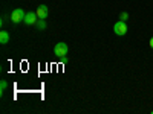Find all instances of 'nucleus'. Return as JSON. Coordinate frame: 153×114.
I'll return each instance as SVG.
<instances>
[{"label":"nucleus","mask_w":153,"mask_h":114,"mask_svg":"<svg viewBox=\"0 0 153 114\" xmlns=\"http://www.w3.org/2000/svg\"><path fill=\"white\" fill-rule=\"evenodd\" d=\"M152 114H153V111H152Z\"/></svg>","instance_id":"nucleus-12"},{"label":"nucleus","mask_w":153,"mask_h":114,"mask_svg":"<svg viewBox=\"0 0 153 114\" xmlns=\"http://www.w3.org/2000/svg\"><path fill=\"white\" fill-rule=\"evenodd\" d=\"M68 52H69V46H68L65 41H60V43H57V44L54 46V53H55V56H58V58L66 56Z\"/></svg>","instance_id":"nucleus-1"},{"label":"nucleus","mask_w":153,"mask_h":114,"mask_svg":"<svg viewBox=\"0 0 153 114\" xmlns=\"http://www.w3.org/2000/svg\"><path fill=\"white\" fill-rule=\"evenodd\" d=\"M9 17H11V21H12V23L17 24V23H20V21L25 20V17H26V12H25L22 8H16L14 11L11 12Z\"/></svg>","instance_id":"nucleus-2"},{"label":"nucleus","mask_w":153,"mask_h":114,"mask_svg":"<svg viewBox=\"0 0 153 114\" xmlns=\"http://www.w3.org/2000/svg\"><path fill=\"white\" fill-rule=\"evenodd\" d=\"M35 26L38 31H45L46 29V20H42V18H38V21L35 23Z\"/></svg>","instance_id":"nucleus-7"},{"label":"nucleus","mask_w":153,"mask_h":114,"mask_svg":"<svg viewBox=\"0 0 153 114\" xmlns=\"http://www.w3.org/2000/svg\"><path fill=\"white\" fill-rule=\"evenodd\" d=\"M37 21H38L37 14H34V12H26V17H25V20H23L25 24H28V26H35Z\"/></svg>","instance_id":"nucleus-4"},{"label":"nucleus","mask_w":153,"mask_h":114,"mask_svg":"<svg viewBox=\"0 0 153 114\" xmlns=\"http://www.w3.org/2000/svg\"><path fill=\"white\" fill-rule=\"evenodd\" d=\"M61 62H63V64H66V62H68V58H66V56H61Z\"/></svg>","instance_id":"nucleus-10"},{"label":"nucleus","mask_w":153,"mask_h":114,"mask_svg":"<svg viewBox=\"0 0 153 114\" xmlns=\"http://www.w3.org/2000/svg\"><path fill=\"white\" fill-rule=\"evenodd\" d=\"M0 43L2 44H8L9 43V32H6V31L0 32Z\"/></svg>","instance_id":"nucleus-6"},{"label":"nucleus","mask_w":153,"mask_h":114,"mask_svg":"<svg viewBox=\"0 0 153 114\" xmlns=\"http://www.w3.org/2000/svg\"><path fill=\"white\" fill-rule=\"evenodd\" d=\"M35 14H37V17H38V18L46 20V18H48V14H49V9H48V6H46V5H40V6L37 8Z\"/></svg>","instance_id":"nucleus-5"},{"label":"nucleus","mask_w":153,"mask_h":114,"mask_svg":"<svg viewBox=\"0 0 153 114\" xmlns=\"http://www.w3.org/2000/svg\"><path fill=\"white\" fill-rule=\"evenodd\" d=\"M6 87H8V82L5 79H2V82H0V94H3V91L6 90Z\"/></svg>","instance_id":"nucleus-8"},{"label":"nucleus","mask_w":153,"mask_h":114,"mask_svg":"<svg viewBox=\"0 0 153 114\" xmlns=\"http://www.w3.org/2000/svg\"><path fill=\"white\" fill-rule=\"evenodd\" d=\"M127 18H129V14H127V12H121V15H120V20L126 21Z\"/></svg>","instance_id":"nucleus-9"},{"label":"nucleus","mask_w":153,"mask_h":114,"mask_svg":"<svg viewBox=\"0 0 153 114\" xmlns=\"http://www.w3.org/2000/svg\"><path fill=\"white\" fill-rule=\"evenodd\" d=\"M113 32H115V35H118V37L126 35L127 34V24H126V21L118 20L117 23L113 24Z\"/></svg>","instance_id":"nucleus-3"},{"label":"nucleus","mask_w":153,"mask_h":114,"mask_svg":"<svg viewBox=\"0 0 153 114\" xmlns=\"http://www.w3.org/2000/svg\"><path fill=\"white\" fill-rule=\"evenodd\" d=\"M149 44H150V47H152V49H153V37H152V38H150V41H149Z\"/></svg>","instance_id":"nucleus-11"}]
</instances>
